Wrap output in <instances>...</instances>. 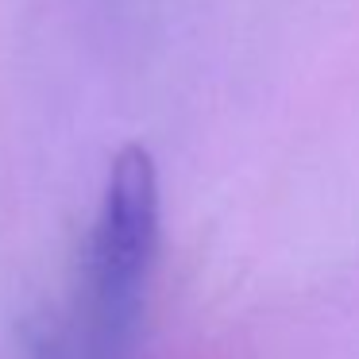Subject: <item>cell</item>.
I'll list each match as a JSON object with an SVG mask.
<instances>
[{
	"label": "cell",
	"instance_id": "obj_1",
	"mask_svg": "<svg viewBox=\"0 0 359 359\" xmlns=\"http://www.w3.org/2000/svg\"><path fill=\"white\" fill-rule=\"evenodd\" d=\"M158 248V166L143 143H124L104 178L89 243V302L109 344H120L143 302Z\"/></svg>",
	"mask_w": 359,
	"mask_h": 359
}]
</instances>
